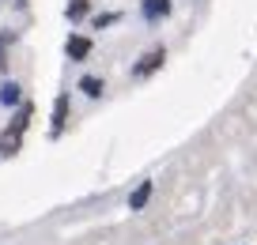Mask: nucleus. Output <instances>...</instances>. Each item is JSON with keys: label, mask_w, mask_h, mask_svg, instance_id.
Returning a JSON list of instances; mask_svg holds the SVG:
<instances>
[{"label": "nucleus", "mask_w": 257, "mask_h": 245, "mask_svg": "<svg viewBox=\"0 0 257 245\" xmlns=\"http://www.w3.org/2000/svg\"><path fill=\"white\" fill-rule=\"evenodd\" d=\"M163 61H167V49H163V46H159V49H148V53L133 64V79H148L152 72L163 68Z\"/></svg>", "instance_id": "obj_1"}, {"label": "nucleus", "mask_w": 257, "mask_h": 245, "mask_svg": "<svg viewBox=\"0 0 257 245\" xmlns=\"http://www.w3.org/2000/svg\"><path fill=\"white\" fill-rule=\"evenodd\" d=\"M91 49H95V42H91L87 34H68V42H64V57L72 64H83L91 57Z\"/></svg>", "instance_id": "obj_2"}, {"label": "nucleus", "mask_w": 257, "mask_h": 245, "mask_svg": "<svg viewBox=\"0 0 257 245\" xmlns=\"http://www.w3.org/2000/svg\"><path fill=\"white\" fill-rule=\"evenodd\" d=\"M170 12H174L170 0H140V16H144L148 23H159V19L170 16Z\"/></svg>", "instance_id": "obj_3"}, {"label": "nucleus", "mask_w": 257, "mask_h": 245, "mask_svg": "<svg viewBox=\"0 0 257 245\" xmlns=\"http://www.w3.org/2000/svg\"><path fill=\"white\" fill-rule=\"evenodd\" d=\"M152 192H155V181H140V185H137V192L128 196V211H144L148 200H152Z\"/></svg>", "instance_id": "obj_4"}, {"label": "nucleus", "mask_w": 257, "mask_h": 245, "mask_svg": "<svg viewBox=\"0 0 257 245\" xmlns=\"http://www.w3.org/2000/svg\"><path fill=\"white\" fill-rule=\"evenodd\" d=\"M19 102H23V87H19L16 79H4V83H0V106L12 110V106H19Z\"/></svg>", "instance_id": "obj_5"}, {"label": "nucleus", "mask_w": 257, "mask_h": 245, "mask_svg": "<svg viewBox=\"0 0 257 245\" xmlns=\"http://www.w3.org/2000/svg\"><path fill=\"white\" fill-rule=\"evenodd\" d=\"M80 91H83L87 98H102L106 83H102V76H83V79H80Z\"/></svg>", "instance_id": "obj_6"}, {"label": "nucleus", "mask_w": 257, "mask_h": 245, "mask_svg": "<svg viewBox=\"0 0 257 245\" xmlns=\"http://www.w3.org/2000/svg\"><path fill=\"white\" fill-rule=\"evenodd\" d=\"M64 117H68V95H61V98L53 102V136H61Z\"/></svg>", "instance_id": "obj_7"}, {"label": "nucleus", "mask_w": 257, "mask_h": 245, "mask_svg": "<svg viewBox=\"0 0 257 245\" xmlns=\"http://www.w3.org/2000/svg\"><path fill=\"white\" fill-rule=\"evenodd\" d=\"M91 12V0H68V8H64V16H68V23H80L83 16Z\"/></svg>", "instance_id": "obj_8"}, {"label": "nucleus", "mask_w": 257, "mask_h": 245, "mask_svg": "<svg viewBox=\"0 0 257 245\" xmlns=\"http://www.w3.org/2000/svg\"><path fill=\"white\" fill-rule=\"evenodd\" d=\"M31 102H19V113H16V121H12V132H19V136H23L27 132V125H31Z\"/></svg>", "instance_id": "obj_9"}, {"label": "nucleus", "mask_w": 257, "mask_h": 245, "mask_svg": "<svg viewBox=\"0 0 257 245\" xmlns=\"http://www.w3.org/2000/svg\"><path fill=\"white\" fill-rule=\"evenodd\" d=\"M117 12H106V16H95V31H106V27H113V23H117Z\"/></svg>", "instance_id": "obj_10"}]
</instances>
